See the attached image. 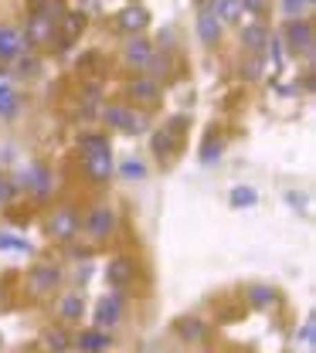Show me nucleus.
<instances>
[{
    "mask_svg": "<svg viewBox=\"0 0 316 353\" xmlns=\"http://www.w3.org/2000/svg\"><path fill=\"white\" fill-rule=\"evenodd\" d=\"M197 34H201L204 44H218V38H221V21H218L215 10H201L197 14Z\"/></svg>",
    "mask_w": 316,
    "mask_h": 353,
    "instance_id": "4468645a",
    "label": "nucleus"
},
{
    "mask_svg": "<svg viewBox=\"0 0 316 353\" xmlns=\"http://www.w3.org/2000/svg\"><path fill=\"white\" fill-rule=\"evenodd\" d=\"M150 54H153V48H150V41H143V38H133V41L126 44V61L136 65V68H143L150 61Z\"/></svg>",
    "mask_w": 316,
    "mask_h": 353,
    "instance_id": "a211bd4d",
    "label": "nucleus"
},
{
    "mask_svg": "<svg viewBox=\"0 0 316 353\" xmlns=\"http://www.w3.org/2000/svg\"><path fill=\"white\" fill-rule=\"evenodd\" d=\"M48 234L55 238V241H72V238H79L82 234V218L72 211V208H58L51 221H48Z\"/></svg>",
    "mask_w": 316,
    "mask_h": 353,
    "instance_id": "f257e3e1",
    "label": "nucleus"
},
{
    "mask_svg": "<svg viewBox=\"0 0 316 353\" xmlns=\"http://www.w3.org/2000/svg\"><path fill=\"white\" fill-rule=\"evenodd\" d=\"M299 336H303V343H313V336H316V323H313V316L306 319V326L299 330Z\"/></svg>",
    "mask_w": 316,
    "mask_h": 353,
    "instance_id": "2f4dec72",
    "label": "nucleus"
},
{
    "mask_svg": "<svg viewBox=\"0 0 316 353\" xmlns=\"http://www.w3.org/2000/svg\"><path fill=\"white\" fill-rule=\"evenodd\" d=\"M286 38H289V48L299 54H306V58H313V21L310 17H293L289 24H286Z\"/></svg>",
    "mask_w": 316,
    "mask_h": 353,
    "instance_id": "7ed1b4c3",
    "label": "nucleus"
},
{
    "mask_svg": "<svg viewBox=\"0 0 316 353\" xmlns=\"http://www.w3.org/2000/svg\"><path fill=\"white\" fill-rule=\"evenodd\" d=\"M17 72H21V75H34V72H38V58H28V61H21V65H17Z\"/></svg>",
    "mask_w": 316,
    "mask_h": 353,
    "instance_id": "72a5a7b5",
    "label": "nucleus"
},
{
    "mask_svg": "<svg viewBox=\"0 0 316 353\" xmlns=\"http://www.w3.org/2000/svg\"><path fill=\"white\" fill-rule=\"evenodd\" d=\"M45 347L51 353H68L72 340H68V333H65V330H48L45 333Z\"/></svg>",
    "mask_w": 316,
    "mask_h": 353,
    "instance_id": "b1692460",
    "label": "nucleus"
},
{
    "mask_svg": "<svg viewBox=\"0 0 316 353\" xmlns=\"http://www.w3.org/2000/svg\"><path fill=\"white\" fill-rule=\"evenodd\" d=\"M262 75V61L255 58V61H248V79H259Z\"/></svg>",
    "mask_w": 316,
    "mask_h": 353,
    "instance_id": "f704fd0d",
    "label": "nucleus"
},
{
    "mask_svg": "<svg viewBox=\"0 0 316 353\" xmlns=\"http://www.w3.org/2000/svg\"><path fill=\"white\" fill-rule=\"evenodd\" d=\"M215 14L221 24H238L241 21V3L238 0H215Z\"/></svg>",
    "mask_w": 316,
    "mask_h": 353,
    "instance_id": "aec40b11",
    "label": "nucleus"
},
{
    "mask_svg": "<svg viewBox=\"0 0 316 353\" xmlns=\"http://www.w3.org/2000/svg\"><path fill=\"white\" fill-rule=\"evenodd\" d=\"M92 153H109V136L86 132V136H82V157H92Z\"/></svg>",
    "mask_w": 316,
    "mask_h": 353,
    "instance_id": "412c9836",
    "label": "nucleus"
},
{
    "mask_svg": "<svg viewBox=\"0 0 316 353\" xmlns=\"http://www.w3.org/2000/svg\"><path fill=\"white\" fill-rule=\"evenodd\" d=\"M112 231H116V211H112L109 204L92 208L89 218H86V234H89L92 241H106Z\"/></svg>",
    "mask_w": 316,
    "mask_h": 353,
    "instance_id": "f03ea898",
    "label": "nucleus"
},
{
    "mask_svg": "<svg viewBox=\"0 0 316 353\" xmlns=\"http://www.w3.org/2000/svg\"><path fill=\"white\" fill-rule=\"evenodd\" d=\"M248 303L255 309H269L275 303V292H272V285H248Z\"/></svg>",
    "mask_w": 316,
    "mask_h": 353,
    "instance_id": "4be33fe9",
    "label": "nucleus"
},
{
    "mask_svg": "<svg viewBox=\"0 0 316 353\" xmlns=\"http://www.w3.org/2000/svg\"><path fill=\"white\" fill-rule=\"evenodd\" d=\"M21 38L28 44H34V48L55 41V21H48L41 14H31V17H28V31H21Z\"/></svg>",
    "mask_w": 316,
    "mask_h": 353,
    "instance_id": "0eeeda50",
    "label": "nucleus"
},
{
    "mask_svg": "<svg viewBox=\"0 0 316 353\" xmlns=\"http://www.w3.org/2000/svg\"><path fill=\"white\" fill-rule=\"evenodd\" d=\"M174 136H177L174 130H170V132H157V136H153V150H157L160 157H164V153H170V146H174Z\"/></svg>",
    "mask_w": 316,
    "mask_h": 353,
    "instance_id": "c85d7f7f",
    "label": "nucleus"
},
{
    "mask_svg": "<svg viewBox=\"0 0 316 353\" xmlns=\"http://www.w3.org/2000/svg\"><path fill=\"white\" fill-rule=\"evenodd\" d=\"M310 3L306 0H282V14L293 21V17H303V10H306Z\"/></svg>",
    "mask_w": 316,
    "mask_h": 353,
    "instance_id": "c756f323",
    "label": "nucleus"
},
{
    "mask_svg": "<svg viewBox=\"0 0 316 353\" xmlns=\"http://www.w3.org/2000/svg\"><path fill=\"white\" fill-rule=\"evenodd\" d=\"M21 48H24L21 31H17L14 24H3V28H0V61H10V58H17V54H21Z\"/></svg>",
    "mask_w": 316,
    "mask_h": 353,
    "instance_id": "f8f14e48",
    "label": "nucleus"
},
{
    "mask_svg": "<svg viewBox=\"0 0 316 353\" xmlns=\"http://www.w3.org/2000/svg\"><path fill=\"white\" fill-rule=\"evenodd\" d=\"M119 174L126 176V180H143V176H146V163H139V160H126V163L119 167Z\"/></svg>",
    "mask_w": 316,
    "mask_h": 353,
    "instance_id": "bb28decb",
    "label": "nucleus"
},
{
    "mask_svg": "<svg viewBox=\"0 0 316 353\" xmlns=\"http://www.w3.org/2000/svg\"><path fill=\"white\" fill-rule=\"evenodd\" d=\"M238 3H241L248 14H262V10H266V0H238Z\"/></svg>",
    "mask_w": 316,
    "mask_h": 353,
    "instance_id": "473e14b6",
    "label": "nucleus"
},
{
    "mask_svg": "<svg viewBox=\"0 0 316 353\" xmlns=\"http://www.w3.org/2000/svg\"><path fill=\"white\" fill-rule=\"evenodd\" d=\"M150 24V14L143 10V7H126L119 17H116V28L119 31H126V34H136V31H143Z\"/></svg>",
    "mask_w": 316,
    "mask_h": 353,
    "instance_id": "ddd939ff",
    "label": "nucleus"
},
{
    "mask_svg": "<svg viewBox=\"0 0 316 353\" xmlns=\"http://www.w3.org/2000/svg\"><path fill=\"white\" fill-rule=\"evenodd\" d=\"M10 197H14V187L7 180H0V201H10Z\"/></svg>",
    "mask_w": 316,
    "mask_h": 353,
    "instance_id": "c9c22d12",
    "label": "nucleus"
},
{
    "mask_svg": "<svg viewBox=\"0 0 316 353\" xmlns=\"http://www.w3.org/2000/svg\"><path fill=\"white\" fill-rule=\"evenodd\" d=\"M72 347L79 353H106L112 347V340H109V330H86V333H79L75 340H72Z\"/></svg>",
    "mask_w": 316,
    "mask_h": 353,
    "instance_id": "6e6552de",
    "label": "nucleus"
},
{
    "mask_svg": "<svg viewBox=\"0 0 316 353\" xmlns=\"http://www.w3.org/2000/svg\"><path fill=\"white\" fill-rule=\"evenodd\" d=\"M0 309H3V285H0Z\"/></svg>",
    "mask_w": 316,
    "mask_h": 353,
    "instance_id": "e433bc0d",
    "label": "nucleus"
},
{
    "mask_svg": "<svg viewBox=\"0 0 316 353\" xmlns=\"http://www.w3.org/2000/svg\"><path fill=\"white\" fill-rule=\"evenodd\" d=\"M86 170H89L92 180L106 183V180L112 176V150H109V153H92V157H86Z\"/></svg>",
    "mask_w": 316,
    "mask_h": 353,
    "instance_id": "2eb2a0df",
    "label": "nucleus"
},
{
    "mask_svg": "<svg viewBox=\"0 0 316 353\" xmlns=\"http://www.w3.org/2000/svg\"><path fill=\"white\" fill-rule=\"evenodd\" d=\"M17 112V92L14 88H7V85H0V116L3 119H10Z\"/></svg>",
    "mask_w": 316,
    "mask_h": 353,
    "instance_id": "a878e982",
    "label": "nucleus"
},
{
    "mask_svg": "<svg viewBox=\"0 0 316 353\" xmlns=\"http://www.w3.org/2000/svg\"><path fill=\"white\" fill-rule=\"evenodd\" d=\"M259 204V190L255 187H235L231 190V208H255Z\"/></svg>",
    "mask_w": 316,
    "mask_h": 353,
    "instance_id": "5701e85b",
    "label": "nucleus"
},
{
    "mask_svg": "<svg viewBox=\"0 0 316 353\" xmlns=\"http://www.w3.org/2000/svg\"><path fill=\"white\" fill-rule=\"evenodd\" d=\"M58 282H61V272H58L55 265H34L31 275H28V292L41 299V296L58 289Z\"/></svg>",
    "mask_w": 316,
    "mask_h": 353,
    "instance_id": "20e7f679",
    "label": "nucleus"
},
{
    "mask_svg": "<svg viewBox=\"0 0 316 353\" xmlns=\"http://www.w3.org/2000/svg\"><path fill=\"white\" fill-rule=\"evenodd\" d=\"M102 116H106L109 126H116V130H123V132H143L146 130V119L136 116L133 109H126V105H106Z\"/></svg>",
    "mask_w": 316,
    "mask_h": 353,
    "instance_id": "39448f33",
    "label": "nucleus"
},
{
    "mask_svg": "<svg viewBox=\"0 0 316 353\" xmlns=\"http://www.w3.org/2000/svg\"><path fill=\"white\" fill-rule=\"evenodd\" d=\"M34 14H41L48 21H61L65 17V3L61 0H38L34 3Z\"/></svg>",
    "mask_w": 316,
    "mask_h": 353,
    "instance_id": "393cba45",
    "label": "nucleus"
},
{
    "mask_svg": "<svg viewBox=\"0 0 316 353\" xmlns=\"http://www.w3.org/2000/svg\"><path fill=\"white\" fill-rule=\"evenodd\" d=\"M58 312H61V319H65V323H79V319L86 316V303H82V296H65V299H61V306H58Z\"/></svg>",
    "mask_w": 316,
    "mask_h": 353,
    "instance_id": "6ab92c4d",
    "label": "nucleus"
},
{
    "mask_svg": "<svg viewBox=\"0 0 316 353\" xmlns=\"http://www.w3.org/2000/svg\"><path fill=\"white\" fill-rule=\"evenodd\" d=\"M241 41L248 51H262L266 44H269V28L262 24V21H255V24H248L245 31H241Z\"/></svg>",
    "mask_w": 316,
    "mask_h": 353,
    "instance_id": "dca6fc26",
    "label": "nucleus"
},
{
    "mask_svg": "<svg viewBox=\"0 0 316 353\" xmlns=\"http://www.w3.org/2000/svg\"><path fill=\"white\" fill-rule=\"evenodd\" d=\"M106 279H109L112 289H126V285L136 279V265L130 262V259H112L109 268H106Z\"/></svg>",
    "mask_w": 316,
    "mask_h": 353,
    "instance_id": "9d476101",
    "label": "nucleus"
},
{
    "mask_svg": "<svg viewBox=\"0 0 316 353\" xmlns=\"http://www.w3.org/2000/svg\"><path fill=\"white\" fill-rule=\"evenodd\" d=\"M0 248H14V252H28V241L14 238V234H3L0 231Z\"/></svg>",
    "mask_w": 316,
    "mask_h": 353,
    "instance_id": "7c9ffc66",
    "label": "nucleus"
},
{
    "mask_svg": "<svg viewBox=\"0 0 316 353\" xmlns=\"http://www.w3.org/2000/svg\"><path fill=\"white\" fill-rule=\"evenodd\" d=\"M119 319H123V299H119V296H106V299L95 306V326H99V330H112Z\"/></svg>",
    "mask_w": 316,
    "mask_h": 353,
    "instance_id": "1a4fd4ad",
    "label": "nucleus"
},
{
    "mask_svg": "<svg viewBox=\"0 0 316 353\" xmlns=\"http://www.w3.org/2000/svg\"><path fill=\"white\" fill-rule=\"evenodd\" d=\"M65 24H68V34H65V44H68L72 38H75V34H79V31H82V28H86V17H82V14H65Z\"/></svg>",
    "mask_w": 316,
    "mask_h": 353,
    "instance_id": "cd10ccee",
    "label": "nucleus"
},
{
    "mask_svg": "<svg viewBox=\"0 0 316 353\" xmlns=\"http://www.w3.org/2000/svg\"><path fill=\"white\" fill-rule=\"evenodd\" d=\"M51 183H55V176H51V170L41 167V163H31V167L24 170V176H21V187H28L34 197H48V194H51Z\"/></svg>",
    "mask_w": 316,
    "mask_h": 353,
    "instance_id": "423d86ee",
    "label": "nucleus"
},
{
    "mask_svg": "<svg viewBox=\"0 0 316 353\" xmlns=\"http://www.w3.org/2000/svg\"><path fill=\"white\" fill-rule=\"evenodd\" d=\"M130 92H133L136 99H143V102H157V99H160V82H157V79L139 75V79H133Z\"/></svg>",
    "mask_w": 316,
    "mask_h": 353,
    "instance_id": "f3484780",
    "label": "nucleus"
},
{
    "mask_svg": "<svg viewBox=\"0 0 316 353\" xmlns=\"http://www.w3.org/2000/svg\"><path fill=\"white\" fill-rule=\"evenodd\" d=\"M174 330L181 333L187 343H201V340H208V323H204L201 316H181V319L174 323Z\"/></svg>",
    "mask_w": 316,
    "mask_h": 353,
    "instance_id": "9b49d317",
    "label": "nucleus"
}]
</instances>
